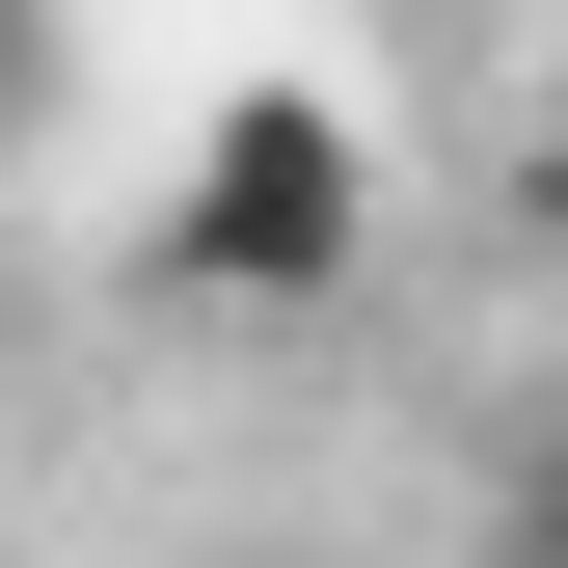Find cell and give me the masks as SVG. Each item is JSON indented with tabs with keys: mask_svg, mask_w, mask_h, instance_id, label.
Here are the masks:
<instances>
[{
	"mask_svg": "<svg viewBox=\"0 0 568 568\" xmlns=\"http://www.w3.org/2000/svg\"><path fill=\"white\" fill-rule=\"evenodd\" d=\"M352 244H379V163H352V109H298V82H244L190 135V190H163V298H217V325H325Z\"/></svg>",
	"mask_w": 568,
	"mask_h": 568,
	"instance_id": "obj_1",
	"label": "cell"
},
{
	"mask_svg": "<svg viewBox=\"0 0 568 568\" xmlns=\"http://www.w3.org/2000/svg\"><path fill=\"white\" fill-rule=\"evenodd\" d=\"M0 82H28V0H0Z\"/></svg>",
	"mask_w": 568,
	"mask_h": 568,
	"instance_id": "obj_2",
	"label": "cell"
}]
</instances>
